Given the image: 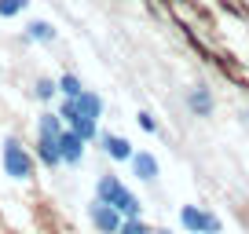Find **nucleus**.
I'll use <instances>...</instances> for the list:
<instances>
[{"instance_id": "obj_18", "label": "nucleus", "mask_w": 249, "mask_h": 234, "mask_svg": "<svg viewBox=\"0 0 249 234\" xmlns=\"http://www.w3.org/2000/svg\"><path fill=\"white\" fill-rule=\"evenodd\" d=\"M136 121H140L143 132H158V121H154V114H150V110H140V117H136Z\"/></svg>"}, {"instance_id": "obj_9", "label": "nucleus", "mask_w": 249, "mask_h": 234, "mask_svg": "<svg viewBox=\"0 0 249 234\" xmlns=\"http://www.w3.org/2000/svg\"><path fill=\"white\" fill-rule=\"evenodd\" d=\"M37 161L48 168H59L62 154H59V135H37Z\"/></svg>"}, {"instance_id": "obj_4", "label": "nucleus", "mask_w": 249, "mask_h": 234, "mask_svg": "<svg viewBox=\"0 0 249 234\" xmlns=\"http://www.w3.org/2000/svg\"><path fill=\"white\" fill-rule=\"evenodd\" d=\"M88 219H92V227L99 234H117V231H121V223H124L121 212H117L114 205L99 201V198H92V205H88Z\"/></svg>"}, {"instance_id": "obj_19", "label": "nucleus", "mask_w": 249, "mask_h": 234, "mask_svg": "<svg viewBox=\"0 0 249 234\" xmlns=\"http://www.w3.org/2000/svg\"><path fill=\"white\" fill-rule=\"evenodd\" d=\"M150 234H172V231H169V227H158V231H150Z\"/></svg>"}, {"instance_id": "obj_17", "label": "nucleus", "mask_w": 249, "mask_h": 234, "mask_svg": "<svg viewBox=\"0 0 249 234\" xmlns=\"http://www.w3.org/2000/svg\"><path fill=\"white\" fill-rule=\"evenodd\" d=\"M117 234H150V227L143 223V216H124V223H121Z\"/></svg>"}, {"instance_id": "obj_16", "label": "nucleus", "mask_w": 249, "mask_h": 234, "mask_svg": "<svg viewBox=\"0 0 249 234\" xmlns=\"http://www.w3.org/2000/svg\"><path fill=\"white\" fill-rule=\"evenodd\" d=\"M30 8V0H0V18H15Z\"/></svg>"}, {"instance_id": "obj_12", "label": "nucleus", "mask_w": 249, "mask_h": 234, "mask_svg": "<svg viewBox=\"0 0 249 234\" xmlns=\"http://www.w3.org/2000/svg\"><path fill=\"white\" fill-rule=\"evenodd\" d=\"M62 128H66V121L59 117V110H44L37 117V135H59Z\"/></svg>"}, {"instance_id": "obj_14", "label": "nucleus", "mask_w": 249, "mask_h": 234, "mask_svg": "<svg viewBox=\"0 0 249 234\" xmlns=\"http://www.w3.org/2000/svg\"><path fill=\"white\" fill-rule=\"evenodd\" d=\"M81 92H85V84H81L77 73H62V77H59V95H66V99H77Z\"/></svg>"}, {"instance_id": "obj_10", "label": "nucleus", "mask_w": 249, "mask_h": 234, "mask_svg": "<svg viewBox=\"0 0 249 234\" xmlns=\"http://www.w3.org/2000/svg\"><path fill=\"white\" fill-rule=\"evenodd\" d=\"M73 102H77V114L95 117V121L103 117V95H99V92H92V88H85V92H81Z\"/></svg>"}, {"instance_id": "obj_11", "label": "nucleus", "mask_w": 249, "mask_h": 234, "mask_svg": "<svg viewBox=\"0 0 249 234\" xmlns=\"http://www.w3.org/2000/svg\"><path fill=\"white\" fill-rule=\"evenodd\" d=\"M66 128H73V132H77V135H81V139H85V143L99 139V121H95V117L73 114V117H70V125H66Z\"/></svg>"}, {"instance_id": "obj_6", "label": "nucleus", "mask_w": 249, "mask_h": 234, "mask_svg": "<svg viewBox=\"0 0 249 234\" xmlns=\"http://www.w3.org/2000/svg\"><path fill=\"white\" fill-rule=\"evenodd\" d=\"M187 110L195 117H213V110H216V95H213V88L198 84L187 92Z\"/></svg>"}, {"instance_id": "obj_1", "label": "nucleus", "mask_w": 249, "mask_h": 234, "mask_svg": "<svg viewBox=\"0 0 249 234\" xmlns=\"http://www.w3.org/2000/svg\"><path fill=\"white\" fill-rule=\"evenodd\" d=\"M95 198H99V201H107V205H114L121 216H143L140 198L124 187L117 176H110V172H107V176H99V183H95Z\"/></svg>"}, {"instance_id": "obj_20", "label": "nucleus", "mask_w": 249, "mask_h": 234, "mask_svg": "<svg viewBox=\"0 0 249 234\" xmlns=\"http://www.w3.org/2000/svg\"><path fill=\"white\" fill-rule=\"evenodd\" d=\"M246 121H249V110H246Z\"/></svg>"}, {"instance_id": "obj_13", "label": "nucleus", "mask_w": 249, "mask_h": 234, "mask_svg": "<svg viewBox=\"0 0 249 234\" xmlns=\"http://www.w3.org/2000/svg\"><path fill=\"white\" fill-rule=\"evenodd\" d=\"M26 40H33V44H52L55 40V26L44 22V18H37V22L26 26Z\"/></svg>"}, {"instance_id": "obj_2", "label": "nucleus", "mask_w": 249, "mask_h": 234, "mask_svg": "<svg viewBox=\"0 0 249 234\" xmlns=\"http://www.w3.org/2000/svg\"><path fill=\"white\" fill-rule=\"evenodd\" d=\"M179 223H183L187 234H220L224 231L220 216H213L202 205H183V209H179Z\"/></svg>"}, {"instance_id": "obj_15", "label": "nucleus", "mask_w": 249, "mask_h": 234, "mask_svg": "<svg viewBox=\"0 0 249 234\" xmlns=\"http://www.w3.org/2000/svg\"><path fill=\"white\" fill-rule=\"evenodd\" d=\"M33 95H37L40 102H52L55 95H59V81H52V77H40L37 84H33Z\"/></svg>"}, {"instance_id": "obj_7", "label": "nucleus", "mask_w": 249, "mask_h": 234, "mask_svg": "<svg viewBox=\"0 0 249 234\" xmlns=\"http://www.w3.org/2000/svg\"><path fill=\"white\" fill-rule=\"evenodd\" d=\"M99 143H103L110 161H132V154H136L132 143L124 139V135H114V132H99Z\"/></svg>"}, {"instance_id": "obj_8", "label": "nucleus", "mask_w": 249, "mask_h": 234, "mask_svg": "<svg viewBox=\"0 0 249 234\" xmlns=\"http://www.w3.org/2000/svg\"><path fill=\"white\" fill-rule=\"evenodd\" d=\"M128 165H132V172L140 176L143 183H154L158 176H161V165H158V157L150 154V150H136V154H132V161H128Z\"/></svg>"}, {"instance_id": "obj_5", "label": "nucleus", "mask_w": 249, "mask_h": 234, "mask_svg": "<svg viewBox=\"0 0 249 234\" xmlns=\"http://www.w3.org/2000/svg\"><path fill=\"white\" fill-rule=\"evenodd\" d=\"M59 154H62V165H81L85 161V139L73 128H62L59 132Z\"/></svg>"}, {"instance_id": "obj_3", "label": "nucleus", "mask_w": 249, "mask_h": 234, "mask_svg": "<svg viewBox=\"0 0 249 234\" xmlns=\"http://www.w3.org/2000/svg\"><path fill=\"white\" fill-rule=\"evenodd\" d=\"M4 172L11 180H30L33 176V154L18 139H4Z\"/></svg>"}]
</instances>
